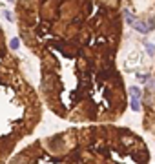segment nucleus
I'll use <instances>...</instances> for the list:
<instances>
[{
	"mask_svg": "<svg viewBox=\"0 0 155 164\" xmlns=\"http://www.w3.org/2000/svg\"><path fill=\"white\" fill-rule=\"evenodd\" d=\"M133 27L139 31V33H148L153 27V20H135V24H133Z\"/></svg>",
	"mask_w": 155,
	"mask_h": 164,
	"instance_id": "obj_1",
	"label": "nucleus"
},
{
	"mask_svg": "<svg viewBox=\"0 0 155 164\" xmlns=\"http://www.w3.org/2000/svg\"><path fill=\"white\" fill-rule=\"evenodd\" d=\"M130 95H131V99L140 100V97H142V91H140L137 86H131V88H130Z\"/></svg>",
	"mask_w": 155,
	"mask_h": 164,
	"instance_id": "obj_2",
	"label": "nucleus"
},
{
	"mask_svg": "<svg viewBox=\"0 0 155 164\" xmlns=\"http://www.w3.org/2000/svg\"><path fill=\"white\" fill-rule=\"evenodd\" d=\"M124 17H126V20H128V24H131V26L135 24V20H133V15H131V13L128 11V9L124 11Z\"/></svg>",
	"mask_w": 155,
	"mask_h": 164,
	"instance_id": "obj_3",
	"label": "nucleus"
},
{
	"mask_svg": "<svg viewBox=\"0 0 155 164\" xmlns=\"http://www.w3.org/2000/svg\"><path fill=\"white\" fill-rule=\"evenodd\" d=\"M130 104H131V109H133V111H139V109H140V104H139V100H137V99H131Z\"/></svg>",
	"mask_w": 155,
	"mask_h": 164,
	"instance_id": "obj_4",
	"label": "nucleus"
},
{
	"mask_svg": "<svg viewBox=\"0 0 155 164\" xmlns=\"http://www.w3.org/2000/svg\"><path fill=\"white\" fill-rule=\"evenodd\" d=\"M137 79H139L140 82H148V80H150V77H148V75H140V73L137 75Z\"/></svg>",
	"mask_w": 155,
	"mask_h": 164,
	"instance_id": "obj_5",
	"label": "nucleus"
},
{
	"mask_svg": "<svg viewBox=\"0 0 155 164\" xmlns=\"http://www.w3.org/2000/svg\"><path fill=\"white\" fill-rule=\"evenodd\" d=\"M146 51L150 53V55H153V53H155V49H153V46H152V44H146Z\"/></svg>",
	"mask_w": 155,
	"mask_h": 164,
	"instance_id": "obj_6",
	"label": "nucleus"
},
{
	"mask_svg": "<svg viewBox=\"0 0 155 164\" xmlns=\"http://www.w3.org/2000/svg\"><path fill=\"white\" fill-rule=\"evenodd\" d=\"M11 47H13V49H17V47H18V38H13L11 40Z\"/></svg>",
	"mask_w": 155,
	"mask_h": 164,
	"instance_id": "obj_7",
	"label": "nucleus"
},
{
	"mask_svg": "<svg viewBox=\"0 0 155 164\" xmlns=\"http://www.w3.org/2000/svg\"><path fill=\"white\" fill-rule=\"evenodd\" d=\"M4 15H6V18H8V20H13V17H11V13H9V11H6Z\"/></svg>",
	"mask_w": 155,
	"mask_h": 164,
	"instance_id": "obj_8",
	"label": "nucleus"
},
{
	"mask_svg": "<svg viewBox=\"0 0 155 164\" xmlns=\"http://www.w3.org/2000/svg\"><path fill=\"white\" fill-rule=\"evenodd\" d=\"M150 88H152V90L155 91V80H152V82H150Z\"/></svg>",
	"mask_w": 155,
	"mask_h": 164,
	"instance_id": "obj_9",
	"label": "nucleus"
}]
</instances>
